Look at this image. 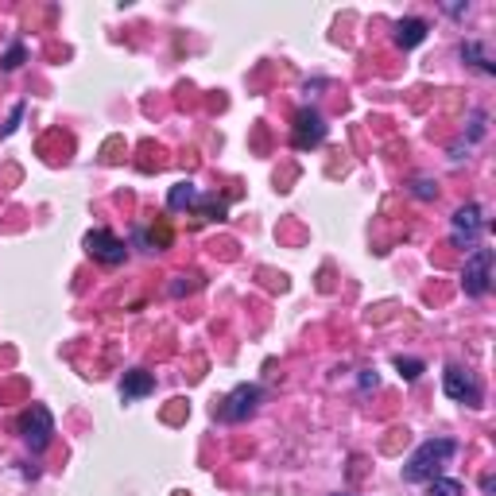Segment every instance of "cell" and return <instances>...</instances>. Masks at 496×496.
<instances>
[{
	"instance_id": "6da1fadb",
	"label": "cell",
	"mask_w": 496,
	"mask_h": 496,
	"mask_svg": "<svg viewBox=\"0 0 496 496\" xmlns=\"http://www.w3.org/2000/svg\"><path fill=\"white\" fill-rule=\"evenodd\" d=\"M454 454H458V442H454V438H427L423 446L408 458V465H403V481H411V485H419V481H435L438 469L446 465Z\"/></svg>"
},
{
	"instance_id": "7a4b0ae2",
	"label": "cell",
	"mask_w": 496,
	"mask_h": 496,
	"mask_svg": "<svg viewBox=\"0 0 496 496\" xmlns=\"http://www.w3.org/2000/svg\"><path fill=\"white\" fill-rule=\"evenodd\" d=\"M462 287H465L469 299L489 295V287H492V248H473V253L465 256Z\"/></svg>"
},
{
	"instance_id": "3957f363",
	"label": "cell",
	"mask_w": 496,
	"mask_h": 496,
	"mask_svg": "<svg viewBox=\"0 0 496 496\" xmlns=\"http://www.w3.org/2000/svg\"><path fill=\"white\" fill-rule=\"evenodd\" d=\"M20 435L35 454L47 450L51 438H55V415H51L43 403H32V408L23 411V419H20Z\"/></svg>"
},
{
	"instance_id": "277c9868",
	"label": "cell",
	"mask_w": 496,
	"mask_h": 496,
	"mask_svg": "<svg viewBox=\"0 0 496 496\" xmlns=\"http://www.w3.org/2000/svg\"><path fill=\"white\" fill-rule=\"evenodd\" d=\"M481 233H485V217H481V206H462L458 214L450 217V241L458 248H477Z\"/></svg>"
},
{
	"instance_id": "5b68a950",
	"label": "cell",
	"mask_w": 496,
	"mask_h": 496,
	"mask_svg": "<svg viewBox=\"0 0 496 496\" xmlns=\"http://www.w3.org/2000/svg\"><path fill=\"white\" fill-rule=\"evenodd\" d=\"M442 391H446L450 400L458 403H469V408H481V381L469 369H458V364H450L446 372H442Z\"/></svg>"
},
{
	"instance_id": "8992f818",
	"label": "cell",
	"mask_w": 496,
	"mask_h": 496,
	"mask_svg": "<svg viewBox=\"0 0 496 496\" xmlns=\"http://www.w3.org/2000/svg\"><path fill=\"white\" fill-rule=\"evenodd\" d=\"M86 253L94 256L97 264H109V268H116V264H124L128 244H124L121 237H113L109 229H89V233H86Z\"/></svg>"
},
{
	"instance_id": "52a82bcc",
	"label": "cell",
	"mask_w": 496,
	"mask_h": 496,
	"mask_svg": "<svg viewBox=\"0 0 496 496\" xmlns=\"http://www.w3.org/2000/svg\"><path fill=\"white\" fill-rule=\"evenodd\" d=\"M260 400H264V391H260L256 384H237L225 396V403H221V419L225 423H241V419H248L256 408H260Z\"/></svg>"
},
{
	"instance_id": "ba28073f",
	"label": "cell",
	"mask_w": 496,
	"mask_h": 496,
	"mask_svg": "<svg viewBox=\"0 0 496 496\" xmlns=\"http://www.w3.org/2000/svg\"><path fill=\"white\" fill-rule=\"evenodd\" d=\"M295 148H318V143L326 140V121H322V113L318 109H299L295 113Z\"/></svg>"
},
{
	"instance_id": "9c48e42d",
	"label": "cell",
	"mask_w": 496,
	"mask_h": 496,
	"mask_svg": "<svg viewBox=\"0 0 496 496\" xmlns=\"http://www.w3.org/2000/svg\"><path fill=\"white\" fill-rule=\"evenodd\" d=\"M152 391H155V376H152V372H143V369H128V372H124V381H121L124 403L143 400V396H152Z\"/></svg>"
},
{
	"instance_id": "30bf717a",
	"label": "cell",
	"mask_w": 496,
	"mask_h": 496,
	"mask_svg": "<svg viewBox=\"0 0 496 496\" xmlns=\"http://www.w3.org/2000/svg\"><path fill=\"white\" fill-rule=\"evenodd\" d=\"M427 20H419V16H408V20H400L396 23V43L403 47V51H411V47H419L423 39H427Z\"/></svg>"
},
{
	"instance_id": "8fae6325",
	"label": "cell",
	"mask_w": 496,
	"mask_h": 496,
	"mask_svg": "<svg viewBox=\"0 0 496 496\" xmlns=\"http://www.w3.org/2000/svg\"><path fill=\"white\" fill-rule=\"evenodd\" d=\"M198 187H194V182H175L171 187V194H167V206H171V210H194V206H198Z\"/></svg>"
},
{
	"instance_id": "7c38bea8",
	"label": "cell",
	"mask_w": 496,
	"mask_h": 496,
	"mask_svg": "<svg viewBox=\"0 0 496 496\" xmlns=\"http://www.w3.org/2000/svg\"><path fill=\"white\" fill-rule=\"evenodd\" d=\"M462 59H465V62H473L477 70H485V74H496V67L489 62V55H485V51H481V43H462Z\"/></svg>"
},
{
	"instance_id": "4fadbf2b",
	"label": "cell",
	"mask_w": 496,
	"mask_h": 496,
	"mask_svg": "<svg viewBox=\"0 0 496 496\" xmlns=\"http://www.w3.org/2000/svg\"><path fill=\"white\" fill-rule=\"evenodd\" d=\"M427 496H462V481H450V477H435L430 481Z\"/></svg>"
},
{
	"instance_id": "5bb4252c",
	"label": "cell",
	"mask_w": 496,
	"mask_h": 496,
	"mask_svg": "<svg viewBox=\"0 0 496 496\" xmlns=\"http://www.w3.org/2000/svg\"><path fill=\"white\" fill-rule=\"evenodd\" d=\"M396 369L403 372V381H419L427 364H423V361H415V357H396Z\"/></svg>"
},
{
	"instance_id": "9a60e30c",
	"label": "cell",
	"mask_w": 496,
	"mask_h": 496,
	"mask_svg": "<svg viewBox=\"0 0 496 496\" xmlns=\"http://www.w3.org/2000/svg\"><path fill=\"white\" fill-rule=\"evenodd\" d=\"M194 210H198V214H206V217H225V202H221V198H198V206H194Z\"/></svg>"
},
{
	"instance_id": "2e32d148",
	"label": "cell",
	"mask_w": 496,
	"mask_h": 496,
	"mask_svg": "<svg viewBox=\"0 0 496 496\" xmlns=\"http://www.w3.org/2000/svg\"><path fill=\"white\" fill-rule=\"evenodd\" d=\"M411 190H415V198H435V194H438V187L430 179H415Z\"/></svg>"
},
{
	"instance_id": "e0dca14e",
	"label": "cell",
	"mask_w": 496,
	"mask_h": 496,
	"mask_svg": "<svg viewBox=\"0 0 496 496\" xmlns=\"http://www.w3.org/2000/svg\"><path fill=\"white\" fill-rule=\"evenodd\" d=\"M23 55H28V51H23V47L16 43V47H12V51H8V55H5V70H16V67H20V62H23Z\"/></svg>"
},
{
	"instance_id": "ac0fdd59",
	"label": "cell",
	"mask_w": 496,
	"mask_h": 496,
	"mask_svg": "<svg viewBox=\"0 0 496 496\" xmlns=\"http://www.w3.org/2000/svg\"><path fill=\"white\" fill-rule=\"evenodd\" d=\"M20 116H23V106H16V109H12V116H8V124H5V128H0V140H5V136H12V133H16Z\"/></svg>"
},
{
	"instance_id": "d6986e66",
	"label": "cell",
	"mask_w": 496,
	"mask_h": 496,
	"mask_svg": "<svg viewBox=\"0 0 496 496\" xmlns=\"http://www.w3.org/2000/svg\"><path fill=\"white\" fill-rule=\"evenodd\" d=\"M376 384H381V376H376V372H364L361 376V388H376Z\"/></svg>"
},
{
	"instance_id": "ffe728a7",
	"label": "cell",
	"mask_w": 496,
	"mask_h": 496,
	"mask_svg": "<svg viewBox=\"0 0 496 496\" xmlns=\"http://www.w3.org/2000/svg\"><path fill=\"white\" fill-rule=\"evenodd\" d=\"M337 496H342V492H337Z\"/></svg>"
}]
</instances>
